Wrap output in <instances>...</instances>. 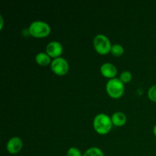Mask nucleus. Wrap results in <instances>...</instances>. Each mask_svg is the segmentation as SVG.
Segmentation results:
<instances>
[{"mask_svg":"<svg viewBox=\"0 0 156 156\" xmlns=\"http://www.w3.org/2000/svg\"><path fill=\"white\" fill-rule=\"evenodd\" d=\"M83 156H105L104 152L98 147H91L85 151Z\"/></svg>","mask_w":156,"mask_h":156,"instance_id":"11","label":"nucleus"},{"mask_svg":"<svg viewBox=\"0 0 156 156\" xmlns=\"http://www.w3.org/2000/svg\"><path fill=\"white\" fill-rule=\"evenodd\" d=\"M111 117L108 114L101 113L94 117L93 120V126L96 132L100 134H107L112 127Z\"/></svg>","mask_w":156,"mask_h":156,"instance_id":"1","label":"nucleus"},{"mask_svg":"<svg viewBox=\"0 0 156 156\" xmlns=\"http://www.w3.org/2000/svg\"><path fill=\"white\" fill-rule=\"evenodd\" d=\"M111 53L115 56H120L124 53V48L120 44H114L111 47Z\"/></svg>","mask_w":156,"mask_h":156,"instance_id":"12","label":"nucleus"},{"mask_svg":"<svg viewBox=\"0 0 156 156\" xmlns=\"http://www.w3.org/2000/svg\"><path fill=\"white\" fill-rule=\"evenodd\" d=\"M153 133H154V135L156 136V124L154 126V127H153Z\"/></svg>","mask_w":156,"mask_h":156,"instance_id":"17","label":"nucleus"},{"mask_svg":"<svg viewBox=\"0 0 156 156\" xmlns=\"http://www.w3.org/2000/svg\"><path fill=\"white\" fill-rule=\"evenodd\" d=\"M106 90L108 94L113 98H119L124 92L123 82L117 78L109 79L106 84Z\"/></svg>","mask_w":156,"mask_h":156,"instance_id":"3","label":"nucleus"},{"mask_svg":"<svg viewBox=\"0 0 156 156\" xmlns=\"http://www.w3.org/2000/svg\"><path fill=\"white\" fill-rule=\"evenodd\" d=\"M50 67L55 74L58 76H64L68 73L69 65L68 61L65 58L59 56L52 60Z\"/></svg>","mask_w":156,"mask_h":156,"instance_id":"5","label":"nucleus"},{"mask_svg":"<svg viewBox=\"0 0 156 156\" xmlns=\"http://www.w3.org/2000/svg\"><path fill=\"white\" fill-rule=\"evenodd\" d=\"M35 60L39 65L42 66H46L51 63L52 62L51 59H50V56L47 53H44V52L38 53L35 56Z\"/></svg>","mask_w":156,"mask_h":156,"instance_id":"10","label":"nucleus"},{"mask_svg":"<svg viewBox=\"0 0 156 156\" xmlns=\"http://www.w3.org/2000/svg\"><path fill=\"white\" fill-rule=\"evenodd\" d=\"M67 156H83L82 155V152L79 150V149H78L77 147H75V146H72L69 149H68L66 153Z\"/></svg>","mask_w":156,"mask_h":156,"instance_id":"14","label":"nucleus"},{"mask_svg":"<svg viewBox=\"0 0 156 156\" xmlns=\"http://www.w3.org/2000/svg\"><path fill=\"white\" fill-rule=\"evenodd\" d=\"M50 26L47 22L41 20H37L30 23L28 27V32L34 37L41 38L47 37L50 33Z\"/></svg>","mask_w":156,"mask_h":156,"instance_id":"2","label":"nucleus"},{"mask_svg":"<svg viewBox=\"0 0 156 156\" xmlns=\"http://www.w3.org/2000/svg\"><path fill=\"white\" fill-rule=\"evenodd\" d=\"M148 96L152 101L156 102V85H152L148 91Z\"/></svg>","mask_w":156,"mask_h":156,"instance_id":"15","label":"nucleus"},{"mask_svg":"<svg viewBox=\"0 0 156 156\" xmlns=\"http://www.w3.org/2000/svg\"><path fill=\"white\" fill-rule=\"evenodd\" d=\"M101 73L105 77L109 78L110 79L115 78L117 73V69L115 65L111 62H105L101 66Z\"/></svg>","mask_w":156,"mask_h":156,"instance_id":"8","label":"nucleus"},{"mask_svg":"<svg viewBox=\"0 0 156 156\" xmlns=\"http://www.w3.org/2000/svg\"><path fill=\"white\" fill-rule=\"evenodd\" d=\"M62 50H63L62 45L59 41H51L46 47V51H47V54L50 57H53L54 59L59 57V56L62 54Z\"/></svg>","mask_w":156,"mask_h":156,"instance_id":"6","label":"nucleus"},{"mask_svg":"<svg viewBox=\"0 0 156 156\" xmlns=\"http://www.w3.org/2000/svg\"><path fill=\"white\" fill-rule=\"evenodd\" d=\"M0 21H1V23H0V28H2L3 26V18L2 15H0Z\"/></svg>","mask_w":156,"mask_h":156,"instance_id":"16","label":"nucleus"},{"mask_svg":"<svg viewBox=\"0 0 156 156\" xmlns=\"http://www.w3.org/2000/svg\"><path fill=\"white\" fill-rule=\"evenodd\" d=\"M93 44L96 51L100 54H107L111 50V43L109 38L105 34H99L94 37Z\"/></svg>","mask_w":156,"mask_h":156,"instance_id":"4","label":"nucleus"},{"mask_svg":"<svg viewBox=\"0 0 156 156\" xmlns=\"http://www.w3.org/2000/svg\"><path fill=\"white\" fill-rule=\"evenodd\" d=\"M111 117L113 124L117 126H123L126 122V114L121 111H117V112L114 113Z\"/></svg>","mask_w":156,"mask_h":156,"instance_id":"9","label":"nucleus"},{"mask_svg":"<svg viewBox=\"0 0 156 156\" xmlns=\"http://www.w3.org/2000/svg\"><path fill=\"white\" fill-rule=\"evenodd\" d=\"M23 142L18 136H13L9 139L6 144V149L10 154H17L21 151Z\"/></svg>","mask_w":156,"mask_h":156,"instance_id":"7","label":"nucleus"},{"mask_svg":"<svg viewBox=\"0 0 156 156\" xmlns=\"http://www.w3.org/2000/svg\"><path fill=\"white\" fill-rule=\"evenodd\" d=\"M120 79L123 83L130 82V80L132 79V73L129 71H127V70L122 72L120 76Z\"/></svg>","mask_w":156,"mask_h":156,"instance_id":"13","label":"nucleus"}]
</instances>
